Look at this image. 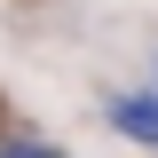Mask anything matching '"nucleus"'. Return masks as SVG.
<instances>
[{
  "mask_svg": "<svg viewBox=\"0 0 158 158\" xmlns=\"http://www.w3.org/2000/svg\"><path fill=\"white\" fill-rule=\"evenodd\" d=\"M111 127L135 135V142H158V95H118L111 103Z\"/></svg>",
  "mask_w": 158,
  "mask_h": 158,
  "instance_id": "f257e3e1",
  "label": "nucleus"
},
{
  "mask_svg": "<svg viewBox=\"0 0 158 158\" xmlns=\"http://www.w3.org/2000/svg\"><path fill=\"white\" fill-rule=\"evenodd\" d=\"M0 158H63L56 142H32V135H16V142H0Z\"/></svg>",
  "mask_w": 158,
  "mask_h": 158,
  "instance_id": "f03ea898",
  "label": "nucleus"
}]
</instances>
